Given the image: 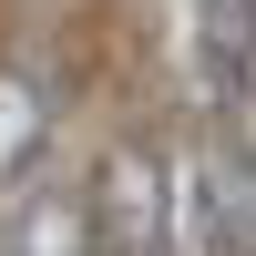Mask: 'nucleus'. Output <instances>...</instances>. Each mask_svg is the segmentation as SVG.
<instances>
[{
    "label": "nucleus",
    "mask_w": 256,
    "mask_h": 256,
    "mask_svg": "<svg viewBox=\"0 0 256 256\" xmlns=\"http://www.w3.org/2000/svg\"><path fill=\"white\" fill-rule=\"evenodd\" d=\"M205 41H216V72H226V82H246V62H256V0H216Z\"/></svg>",
    "instance_id": "20e7f679"
},
{
    "label": "nucleus",
    "mask_w": 256,
    "mask_h": 256,
    "mask_svg": "<svg viewBox=\"0 0 256 256\" xmlns=\"http://www.w3.org/2000/svg\"><path fill=\"white\" fill-rule=\"evenodd\" d=\"M52 82L31 72V62H0V195H20V184L41 174V154H52Z\"/></svg>",
    "instance_id": "f03ea898"
},
{
    "label": "nucleus",
    "mask_w": 256,
    "mask_h": 256,
    "mask_svg": "<svg viewBox=\"0 0 256 256\" xmlns=\"http://www.w3.org/2000/svg\"><path fill=\"white\" fill-rule=\"evenodd\" d=\"M92 256H113V246H92Z\"/></svg>",
    "instance_id": "39448f33"
},
{
    "label": "nucleus",
    "mask_w": 256,
    "mask_h": 256,
    "mask_svg": "<svg viewBox=\"0 0 256 256\" xmlns=\"http://www.w3.org/2000/svg\"><path fill=\"white\" fill-rule=\"evenodd\" d=\"M82 195H92V236L113 256H174V164H164V154L113 144Z\"/></svg>",
    "instance_id": "f257e3e1"
},
{
    "label": "nucleus",
    "mask_w": 256,
    "mask_h": 256,
    "mask_svg": "<svg viewBox=\"0 0 256 256\" xmlns=\"http://www.w3.org/2000/svg\"><path fill=\"white\" fill-rule=\"evenodd\" d=\"M92 195H31L10 226V256H92Z\"/></svg>",
    "instance_id": "7ed1b4c3"
}]
</instances>
